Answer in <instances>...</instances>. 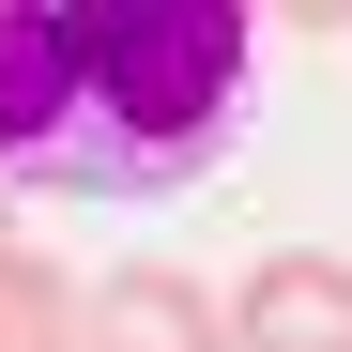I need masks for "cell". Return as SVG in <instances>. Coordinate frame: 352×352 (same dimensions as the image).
I'll return each instance as SVG.
<instances>
[{
  "label": "cell",
  "mask_w": 352,
  "mask_h": 352,
  "mask_svg": "<svg viewBox=\"0 0 352 352\" xmlns=\"http://www.w3.org/2000/svg\"><path fill=\"white\" fill-rule=\"evenodd\" d=\"M261 0H0V184L153 199L230 153L261 92Z\"/></svg>",
  "instance_id": "obj_1"
},
{
  "label": "cell",
  "mask_w": 352,
  "mask_h": 352,
  "mask_svg": "<svg viewBox=\"0 0 352 352\" xmlns=\"http://www.w3.org/2000/svg\"><path fill=\"white\" fill-rule=\"evenodd\" d=\"M77 352H230V291L184 261H107L77 291Z\"/></svg>",
  "instance_id": "obj_2"
},
{
  "label": "cell",
  "mask_w": 352,
  "mask_h": 352,
  "mask_svg": "<svg viewBox=\"0 0 352 352\" xmlns=\"http://www.w3.org/2000/svg\"><path fill=\"white\" fill-rule=\"evenodd\" d=\"M230 352H352V261L337 245H261L230 276Z\"/></svg>",
  "instance_id": "obj_3"
},
{
  "label": "cell",
  "mask_w": 352,
  "mask_h": 352,
  "mask_svg": "<svg viewBox=\"0 0 352 352\" xmlns=\"http://www.w3.org/2000/svg\"><path fill=\"white\" fill-rule=\"evenodd\" d=\"M0 352H77V276L0 230Z\"/></svg>",
  "instance_id": "obj_4"
},
{
  "label": "cell",
  "mask_w": 352,
  "mask_h": 352,
  "mask_svg": "<svg viewBox=\"0 0 352 352\" xmlns=\"http://www.w3.org/2000/svg\"><path fill=\"white\" fill-rule=\"evenodd\" d=\"M276 31H352V0H261Z\"/></svg>",
  "instance_id": "obj_5"
},
{
  "label": "cell",
  "mask_w": 352,
  "mask_h": 352,
  "mask_svg": "<svg viewBox=\"0 0 352 352\" xmlns=\"http://www.w3.org/2000/svg\"><path fill=\"white\" fill-rule=\"evenodd\" d=\"M0 199H16V184H0Z\"/></svg>",
  "instance_id": "obj_6"
}]
</instances>
